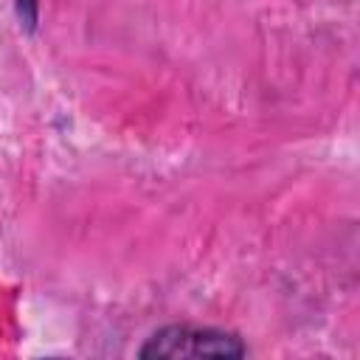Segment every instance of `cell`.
<instances>
[{"instance_id":"obj_1","label":"cell","mask_w":360,"mask_h":360,"mask_svg":"<svg viewBox=\"0 0 360 360\" xmlns=\"http://www.w3.org/2000/svg\"><path fill=\"white\" fill-rule=\"evenodd\" d=\"M245 343L219 329H202V326H166L155 332L146 346L141 349V357H242Z\"/></svg>"},{"instance_id":"obj_2","label":"cell","mask_w":360,"mask_h":360,"mask_svg":"<svg viewBox=\"0 0 360 360\" xmlns=\"http://www.w3.org/2000/svg\"><path fill=\"white\" fill-rule=\"evenodd\" d=\"M20 17L25 20V25L31 28L37 20V0H20Z\"/></svg>"}]
</instances>
